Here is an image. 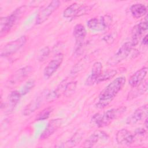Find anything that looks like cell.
<instances>
[{
	"mask_svg": "<svg viewBox=\"0 0 148 148\" xmlns=\"http://www.w3.org/2000/svg\"><path fill=\"white\" fill-rule=\"evenodd\" d=\"M125 83V78L123 76L114 79L100 92L96 106L100 109L107 106L122 89Z\"/></svg>",
	"mask_w": 148,
	"mask_h": 148,
	"instance_id": "1",
	"label": "cell"
},
{
	"mask_svg": "<svg viewBox=\"0 0 148 148\" xmlns=\"http://www.w3.org/2000/svg\"><path fill=\"white\" fill-rule=\"evenodd\" d=\"M126 110V107L121 106L110 109L102 114L97 113L92 117V121L98 127L108 125L114 120L120 117Z\"/></svg>",
	"mask_w": 148,
	"mask_h": 148,
	"instance_id": "2",
	"label": "cell"
},
{
	"mask_svg": "<svg viewBox=\"0 0 148 148\" xmlns=\"http://www.w3.org/2000/svg\"><path fill=\"white\" fill-rule=\"evenodd\" d=\"M25 10V6H21L16 9L9 16L1 17L0 19V32L1 35L7 33L14 23L21 17Z\"/></svg>",
	"mask_w": 148,
	"mask_h": 148,
	"instance_id": "3",
	"label": "cell"
},
{
	"mask_svg": "<svg viewBox=\"0 0 148 148\" xmlns=\"http://www.w3.org/2000/svg\"><path fill=\"white\" fill-rule=\"evenodd\" d=\"M134 46H135L131 40L124 43L119 48L116 54L109 60L108 64L110 65H115L124 60L130 54Z\"/></svg>",
	"mask_w": 148,
	"mask_h": 148,
	"instance_id": "4",
	"label": "cell"
},
{
	"mask_svg": "<svg viewBox=\"0 0 148 148\" xmlns=\"http://www.w3.org/2000/svg\"><path fill=\"white\" fill-rule=\"evenodd\" d=\"M112 22V17L105 15L100 17H94L90 19L87 23L88 27L95 31H102L108 28Z\"/></svg>",
	"mask_w": 148,
	"mask_h": 148,
	"instance_id": "5",
	"label": "cell"
},
{
	"mask_svg": "<svg viewBox=\"0 0 148 148\" xmlns=\"http://www.w3.org/2000/svg\"><path fill=\"white\" fill-rule=\"evenodd\" d=\"M26 41L27 38L25 36H22L19 38L7 43L1 48L0 51L1 56L6 57L14 54L25 45Z\"/></svg>",
	"mask_w": 148,
	"mask_h": 148,
	"instance_id": "6",
	"label": "cell"
},
{
	"mask_svg": "<svg viewBox=\"0 0 148 148\" xmlns=\"http://www.w3.org/2000/svg\"><path fill=\"white\" fill-rule=\"evenodd\" d=\"M59 1H52L47 6L41 9L37 14L36 19V24H40L44 23L49 16L57 9L60 6Z\"/></svg>",
	"mask_w": 148,
	"mask_h": 148,
	"instance_id": "7",
	"label": "cell"
},
{
	"mask_svg": "<svg viewBox=\"0 0 148 148\" xmlns=\"http://www.w3.org/2000/svg\"><path fill=\"white\" fill-rule=\"evenodd\" d=\"M90 6L73 3L66 8L63 12V16L65 18H73L83 15L90 10Z\"/></svg>",
	"mask_w": 148,
	"mask_h": 148,
	"instance_id": "8",
	"label": "cell"
},
{
	"mask_svg": "<svg viewBox=\"0 0 148 148\" xmlns=\"http://www.w3.org/2000/svg\"><path fill=\"white\" fill-rule=\"evenodd\" d=\"M32 68L30 66H26L16 71L9 79L8 84L13 86L23 81L32 72Z\"/></svg>",
	"mask_w": 148,
	"mask_h": 148,
	"instance_id": "9",
	"label": "cell"
},
{
	"mask_svg": "<svg viewBox=\"0 0 148 148\" xmlns=\"http://www.w3.org/2000/svg\"><path fill=\"white\" fill-rule=\"evenodd\" d=\"M63 58V54L59 53L55 56L54 58L49 62L43 71V76L46 79H49L50 77L57 70L62 62Z\"/></svg>",
	"mask_w": 148,
	"mask_h": 148,
	"instance_id": "10",
	"label": "cell"
},
{
	"mask_svg": "<svg viewBox=\"0 0 148 148\" xmlns=\"http://www.w3.org/2000/svg\"><path fill=\"white\" fill-rule=\"evenodd\" d=\"M48 92H42L40 95L35 98L31 102H30L24 108L23 112V114L24 116H28L32 113L34 112L40 105H42V103L45 100L46 101V97Z\"/></svg>",
	"mask_w": 148,
	"mask_h": 148,
	"instance_id": "11",
	"label": "cell"
},
{
	"mask_svg": "<svg viewBox=\"0 0 148 148\" xmlns=\"http://www.w3.org/2000/svg\"><path fill=\"white\" fill-rule=\"evenodd\" d=\"M87 34L85 27L80 24L75 26L73 30V35L76 42V50H79L83 46L84 39Z\"/></svg>",
	"mask_w": 148,
	"mask_h": 148,
	"instance_id": "12",
	"label": "cell"
},
{
	"mask_svg": "<svg viewBox=\"0 0 148 148\" xmlns=\"http://www.w3.org/2000/svg\"><path fill=\"white\" fill-rule=\"evenodd\" d=\"M116 139L120 145H128L134 142L135 135L127 129H121L116 133Z\"/></svg>",
	"mask_w": 148,
	"mask_h": 148,
	"instance_id": "13",
	"label": "cell"
},
{
	"mask_svg": "<svg viewBox=\"0 0 148 148\" xmlns=\"http://www.w3.org/2000/svg\"><path fill=\"white\" fill-rule=\"evenodd\" d=\"M147 111H148L147 104H145L138 108L137 109H136L134 111V112L128 119L127 123L128 124H133L147 118Z\"/></svg>",
	"mask_w": 148,
	"mask_h": 148,
	"instance_id": "14",
	"label": "cell"
},
{
	"mask_svg": "<svg viewBox=\"0 0 148 148\" xmlns=\"http://www.w3.org/2000/svg\"><path fill=\"white\" fill-rule=\"evenodd\" d=\"M62 123V119H55L51 120L47 124L45 130L40 135V139H45L53 135L61 125Z\"/></svg>",
	"mask_w": 148,
	"mask_h": 148,
	"instance_id": "15",
	"label": "cell"
},
{
	"mask_svg": "<svg viewBox=\"0 0 148 148\" xmlns=\"http://www.w3.org/2000/svg\"><path fill=\"white\" fill-rule=\"evenodd\" d=\"M147 22H140V23L135 25L131 31V42L134 46L138 44L139 39L143 34V33L147 29Z\"/></svg>",
	"mask_w": 148,
	"mask_h": 148,
	"instance_id": "16",
	"label": "cell"
},
{
	"mask_svg": "<svg viewBox=\"0 0 148 148\" xmlns=\"http://www.w3.org/2000/svg\"><path fill=\"white\" fill-rule=\"evenodd\" d=\"M102 65L100 62H95L91 68V71L86 81V84L91 86L97 83L102 74Z\"/></svg>",
	"mask_w": 148,
	"mask_h": 148,
	"instance_id": "17",
	"label": "cell"
},
{
	"mask_svg": "<svg viewBox=\"0 0 148 148\" xmlns=\"http://www.w3.org/2000/svg\"><path fill=\"white\" fill-rule=\"evenodd\" d=\"M147 72V68L143 67L135 72L129 79V84L132 87H136L140 84L145 79Z\"/></svg>",
	"mask_w": 148,
	"mask_h": 148,
	"instance_id": "18",
	"label": "cell"
},
{
	"mask_svg": "<svg viewBox=\"0 0 148 148\" xmlns=\"http://www.w3.org/2000/svg\"><path fill=\"white\" fill-rule=\"evenodd\" d=\"M108 138V136L105 132L102 131H96L85 140L83 146L92 147L99 140L106 139Z\"/></svg>",
	"mask_w": 148,
	"mask_h": 148,
	"instance_id": "19",
	"label": "cell"
},
{
	"mask_svg": "<svg viewBox=\"0 0 148 148\" xmlns=\"http://www.w3.org/2000/svg\"><path fill=\"white\" fill-rule=\"evenodd\" d=\"M134 88L128 94L127 99L128 100H131L144 94L147 90V81H143L140 84Z\"/></svg>",
	"mask_w": 148,
	"mask_h": 148,
	"instance_id": "20",
	"label": "cell"
},
{
	"mask_svg": "<svg viewBox=\"0 0 148 148\" xmlns=\"http://www.w3.org/2000/svg\"><path fill=\"white\" fill-rule=\"evenodd\" d=\"M130 11L134 17L138 18L146 14L147 8L143 4L135 3L131 6Z\"/></svg>",
	"mask_w": 148,
	"mask_h": 148,
	"instance_id": "21",
	"label": "cell"
},
{
	"mask_svg": "<svg viewBox=\"0 0 148 148\" xmlns=\"http://www.w3.org/2000/svg\"><path fill=\"white\" fill-rule=\"evenodd\" d=\"M21 96L22 95L20 92L16 90L13 91L12 92H10L9 96V99H8V102H9L8 106H9V110H12L14 109V108L18 103Z\"/></svg>",
	"mask_w": 148,
	"mask_h": 148,
	"instance_id": "22",
	"label": "cell"
},
{
	"mask_svg": "<svg viewBox=\"0 0 148 148\" xmlns=\"http://www.w3.org/2000/svg\"><path fill=\"white\" fill-rule=\"evenodd\" d=\"M82 134L79 132H76L65 143H62V145L58 146V147H69L75 146L80 142V140H82Z\"/></svg>",
	"mask_w": 148,
	"mask_h": 148,
	"instance_id": "23",
	"label": "cell"
},
{
	"mask_svg": "<svg viewBox=\"0 0 148 148\" xmlns=\"http://www.w3.org/2000/svg\"><path fill=\"white\" fill-rule=\"evenodd\" d=\"M53 109L52 107H47L43 109L40 112L38 113L36 117V121H42L45 120L49 118L50 114L51 113Z\"/></svg>",
	"mask_w": 148,
	"mask_h": 148,
	"instance_id": "24",
	"label": "cell"
},
{
	"mask_svg": "<svg viewBox=\"0 0 148 148\" xmlns=\"http://www.w3.org/2000/svg\"><path fill=\"white\" fill-rule=\"evenodd\" d=\"M35 80L33 79H30L28 80L25 84L23 86V87L21 88L20 92L21 94V95H24L28 93L35 86Z\"/></svg>",
	"mask_w": 148,
	"mask_h": 148,
	"instance_id": "25",
	"label": "cell"
},
{
	"mask_svg": "<svg viewBox=\"0 0 148 148\" xmlns=\"http://www.w3.org/2000/svg\"><path fill=\"white\" fill-rule=\"evenodd\" d=\"M116 73H117V71L116 70H108L105 72L103 73H102L101 75L98 79L97 83L109 80L110 79H112V77H113L116 75Z\"/></svg>",
	"mask_w": 148,
	"mask_h": 148,
	"instance_id": "26",
	"label": "cell"
},
{
	"mask_svg": "<svg viewBox=\"0 0 148 148\" xmlns=\"http://www.w3.org/2000/svg\"><path fill=\"white\" fill-rule=\"evenodd\" d=\"M50 54V49L48 47H45L39 52L38 58L39 61H43L47 58Z\"/></svg>",
	"mask_w": 148,
	"mask_h": 148,
	"instance_id": "27",
	"label": "cell"
},
{
	"mask_svg": "<svg viewBox=\"0 0 148 148\" xmlns=\"http://www.w3.org/2000/svg\"><path fill=\"white\" fill-rule=\"evenodd\" d=\"M146 134V130L143 128H139L136 129L135 131V135L140 136H144Z\"/></svg>",
	"mask_w": 148,
	"mask_h": 148,
	"instance_id": "28",
	"label": "cell"
},
{
	"mask_svg": "<svg viewBox=\"0 0 148 148\" xmlns=\"http://www.w3.org/2000/svg\"><path fill=\"white\" fill-rule=\"evenodd\" d=\"M148 43V39H147V35H146L143 39L142 40V43L145 45H146Z\"/></svg>",
	"mask_w": 148,
	"mask_h": 148,
	"instance_id": "29",
	"label": "cell"
},
{
	"mask_svg": "<svg viewBox=\"0 0 148 148\" xmlns=\"http://www.w3.org/2000/svg\"><path fill=\"white\" fill-rule=\"evenodd\" d=\"M145 127L147 128V118L145 119Z\"/></svg>",
	"mask_w": 148,
	"mask_h": 148,
	"instance_id": "30",
	"label": "cell"
}]
</instances>
